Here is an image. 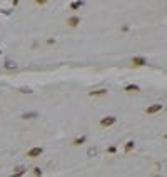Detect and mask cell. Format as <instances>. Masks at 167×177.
I'll list each match as a JSON object with an SVG mask.
<instances>
[{
    "mask_svg": "<svg viewBox=\"0 0 167 177\" xmlns=\"http://www.w3.org/2000/svg\"><path fill=\"white\" fill-rule=\"evenodd\" d=\"M117 122V119L114 117V115H107V117H104V119H100V127H111V125H114V124Z\"/></svg>",
    "mask_w": 167,
    "mask_h": 177,
    "instance_id": "1",
    "label": "cell"
},
{
    "mask_svg": "<svg viewBox=\"0 0 167 177\" xmlns=\"http://www.w3.org/2000/svg\"><path fill=\"white\" fill-rule=\"evenodd\" d=\"M162 110V104H152L151 107L145 109V114L147 115H154V114H159Z\"/></svg>",
    "mask_w": 167,
    "mask_h": 177,
    "instance_id": "2",
    "label": "cell"
},
{
    "mask_svg": "<svg viewBox=\"0 0 167 177\" xmlns=\"http://www.w3.org/2000/svg\"><path fill=\"white\" fill-rule=\"evenodd\" d=\"M67 25H69V27H72V29L79 27V25H80V17H77V15L69 17V19H67Z\"/></svg>",
    "mask_w": 167,
    "mask_h": 177,
    "instance_id": "3",
    "label": "cell"
},
{
    "mask_svg": "<svg viewBox=\"0 0 167 177\" xmlns=\"http://www.w3.org/2000/svg\"><path fill=\"white\" fill-rule=\"evenodd\" d=\"M44 152V149L42 147H34V149H30V150L27 152V157H30V159H35V157H38V155Z\"/></svg>",
    "mask_w": 167,
    "mask_h": 177,
    "instance_id": "4",
    "label": "cell"
},
{
    "mask_svg": "<svg viewBox=\"0 0 167 177\" xmlns=\"http://www.w3.org/2000/svg\"><path fill=\"white\" fill-rule=\"evenodd\" d=\"M145 63H147V60L144 57H134L132 59V65H136V67H142V65H145Z\"/></svg>",
    "mask_w": 167,
    "mask_h": 177,
    "instance_id": "5",
    "label": "cell"
},
{
    "mask_svg": "<svg viewBox=\"0 0 167 177\" xmlns=\"http://www.w3.org/2000/svg\"><path fill=\"white\" fill-rule=\"evenodd\" d=\"M107 94V88H99V90H92L90 95L92 97H100V95H105Z\"/></svg>",
    "mask_w": 167,
    "mask_h": 177,
    "instance_id": "6",
    "label": "cell"
},
{
    "mask_svg": "<svg viewBox=\"0 0 167 177\" xmlns=\"http://www.w3.org/2000/svg\"><path fill=\"white\" fill-rule=\"evenodd\" d=\"M82 5H84V2H82V0H75V2H72V3H70V10H79Z\"/></svg>",
    "mask_w": 167,
    "mask_h": 177,
    "instance_id": "7",
    "label": "cell"
},
{
    "mask_svg": "<svg viewBox=\"0 0 167 177\" xmlns=\"http://www.w3.org/2000/svg\"><path fill=\"white\" fill-rule=\"evenodd\" d=\"M124 90H125V92H139L140 88H139V85H136V84H130V85H127Z\"/></svg>",
    "mask_w": 167,
    "mask_h": 177,
    "instance_id": "8",
    "label": "cell"
},
{
    "mask_svg": "<svg viewBox=\"0 0 167 177\" xmlns=\"http://www.w3.org/2000/svg\"><path fill=\"white\" fill-rule=\"evenodd\" d=\"M85 140H87V137H85V135H82V137H79V139H75V140H74V142H72V146H82V144L85 142Z\"/></svg>",
    "mask_w": 167,
    "mask_h": 177,
    "instance_id": "9",
    "label": "cell"
},
{
    "mask_svg": "<svg viewBox=\"0 0 167 177\" xmlns=\"http://www.w3.org/2000/svg\"><path fill=\"white\" fill-rule=\"evenodd\" d=\"M17 63L12 62V60H5V69H15Z\"/></svg>",
    "mask_w": 167,
    "mask_h": 177,
    "instance_id": "10",
    "label": "cell"
},
{
    "mask_svg": "<svg viewBox=\"0 0 167 177\" xmlns=\"http://www.w3.org/2000/svg\"><path fill=\"white\" fill-rule=\"evenodd\" d=\"M134 149V142L132 140H129V142H127V146H125V152H130Z\"/></svg>",
    "mask_w": 167,
    "mask_h": 177,
    "instance_id": "11",
    "label": "cell"
},
{
    "mask_svg": "<svg viewBox=\"0 0 167 177\" xmlns=\"http://www.w3.org/2000/svg\"><path fill=\"white\" fill-rule=\"evenodd\" d=\"M49 2H50V0H35L37 5H45V3H49Z\"/></svg>",
    "mask_w": 167,
    "mask_h": 177,
    "instance_id": "12",
    "label": "cell"
},
{
    "mask_svg": "<svg viewBox=\"0 0 167 177\" xmlns=\"http://www.w3.org/2000/svg\"><path fill=\"white\" fill-rule=\"evenodd\" d=\"M22 117L24 119H32V117H35V114H24Z\"/></svg>",
    "mask_w": 167,
    "mask_h": 177,
    "instance_id": "13",
    "label": "cell"
},
{
    "mask_svg": "<svg viewBox=\"0 0 167 177\" xmlns=\"http://www.w3.org/2000/svg\"><path fill=\"white\" fill-rule=\"evenodd\" d=\"M109 152H111V154H115V147H109Z\"/></svg>",
    "mask_w": 167,
    "mask_h": 177,
    "instance_id": "14",
    "label": "cell"
},
{
    "mask_svg": "<svg viewBox=\"0 0 167 177\" xmlns=\"http://www.w3.org/2000/svg\"><path fill=\"white\" fill-rule=\"evenodd\" d=\"M12 5L17 7V5H19V0H12Z\"/></svg>",
    "mask_w": 167,
    "mask_h": 177,
    "instance_id": "15",
    "label": "cell"
},
{
    "mask_svg": "<svg viewBox=\"0 0 167 177\" xmlns=\"http://www.w3.org/2000/svg\"><path fill=\"white\" fill-rule=\"evenodd\" d=\"M165 139H167V134H165Z\"/></svg>",
    "mask_w": 167,
    "mask_h": 177,
    "instance_id": "16",
    "label": "cell"
}]
</instances>
